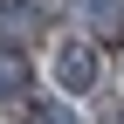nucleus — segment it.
Instances as JSON below:
<instances>
[{
	"instance_id": "obj_7",
	"label": "nucleus",
	"mask_w": 124,
	"mask_h": 124,
	"mask_svg": "<svg viewBox=\"0 0 124 124\" xmlns=\"http://www.w3.org/2000/svg\"><path fill=\"white\" fill-rule=\"evenodd\" d=\"M110 124H124V103H117V110H110Z\"/></svg>"
},
{
	"instance_id": "obj_2",
	"label": "nucleus",
	"mask_w": 124,
	"mask_h": 124,
	"mask_svg": "<svg viewBox=\"0 0 124 124\" xmlns=\"http://www.w3.org/2000/svg\"><path fill=\"white\" fill-rule=\"evenodd\" d=\"M83 7H90V28H97L103 41L124 35V0H83Z\"/></svg>"
},
{
	"instance_id": "obj_5",
	"label": "nucleus",
	"mask_w": 124,
	"mask_h": 124,
	"mask_svg": "<svg viewBox=\"0 0 124 124\" xmlns=\"http://www.w3.org/2000/svg\"><path fill=\"white\" fill-rule=\"evenodd\" d=\"M28 124H76V110H62V103H35Z\"/></svg>"
},
{
	"instance_id": "obj_1",
	"label": "nucleus",
	"mask_w": 124,
	"mask_h": 124,
	"mask_svg": "<svg viewBox=\"0 0 124 124\" xmlns=\"http://www.w3.org/2000/svg\"><path fill=\"white\" fill-rule=\"evenodd\" d=\"M55 76H62V90H90L97 83V48L90 41H62L55 48Z\"/></svg>"
},
{
	"instance_id": "obj_6",
	"label": "nucleus",
	"mask_w": 124,
	"mask_h": 124,
	"mask_svg": "<svg viewBox=\"0 0 124 124\" xmlns=\"http://www.w3.org/2000/svg\"><path fill=\"white\" fill-rule=\"evenodd\" d=\"M21 7H35V14H48V21H55V14H62V0H21Z\"/></svg>"
},
{
	"instance_id": "obj_4",
	"label": "nucleus",
	"mask_w": 124,
	"mask_h": 124,
	"mask_svg": "<svg viewBox=\"0 0 124 124\" xmlns=\"http://www.w3.org/2000/svg\"><path fill=\"white\" fill-rule=\"evenodd\" d=\"M28 90V62L21 55H0V97H21Z\"/></svg>"
},
{
	"instance_id": "obj_3",
	"label": "nucleus",
	"mask_w": 124,
	"mask_h": 124,
	"mask_svg": "<svg viewBox=\"0 0 124 124\" xmlns=\"http://www.w3.org/2000/svg\"><path fill=\"white\" fill-rule=\"evenodd\" d=\"M7 35H14V48H21V41L35 35V14H28L21 0H7V7H0V41H7Z\"/></svg>"
}]
</instances>
